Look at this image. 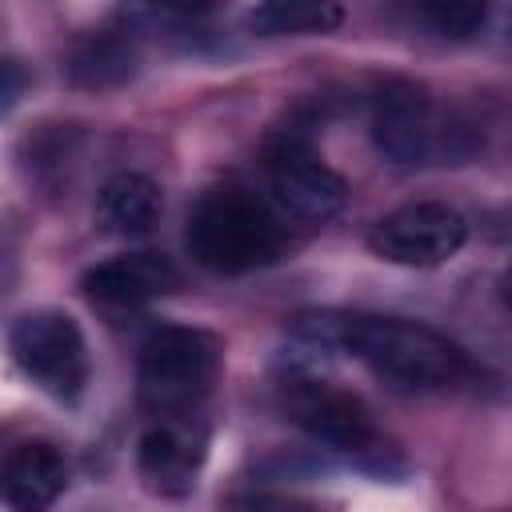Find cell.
Here are the masks:
<instances>
[{
    "label": "cell",
    "instance_id": "obj_11",
    "mask_svg": "<svg viewBox=\"0 0 512 512\" xmlns=\"http://www.w3.org/2000/svg\"><path fill=\"white\" fill-rule=\"evenodd\" d=\"M4 496L24 508V512H40V508H52L68 484V464L64 456L44 444V440H28V444H16L4 460Z\"/></svg>",
    "mask_w": 512,
    "mask_h": 512
},
{
    "label": "cell",
    "instance_id": "obj_13",
    "mask_svg": "<svg viewBox=\"0 0 512 512\" xmlns=\"http://www.w3.org/2000/svg\"><path fill=\"white\" fill-rule=\"evenodd\" d=\"M100 220L120 236H144L164 212L160 188L140 172H120L100 188Z\"/></svg>",
    "mask_w": 512,
    "mask_h": 512
},
{
    "label": "cell",
    "instance_id": "obj_14",
    "mask_svg": "<svg viewBox=\"0 0 512 512\" xmlns=\"http://www.w3.org/2000/svg\"><path fill=\"white\" fill-rule=\"evenodd\" d=\"M244 24L256 36H324L344 24V8L340 0H256Z\"/></svg>",
    "mask_w": 512,
    "mask_h": 512
},
{
    "label": "cell",
    "instance_id": "obj_16",
    "mask_svg": "<svg viewBox=\"0 0 512 512\" xmlns=\"http://www.w3.org/2000/svg\"><path fill=\"white\" fill-rule=\"evenodd\" d=\"M24 88H28V72L16 60H0V112L12 108Z\"/></svg>",
    "mask_w": 512,
    "mask_h": 512
},
{
    "label": "cell",
    "instance_id": "obj_2",
    "mask_svg": "<svg viewBox=\"0 0 512 512\" xmlns=\"http://www.w3.org/2000/svg\"><path fill=\"white\" fill-rule=\"evenodd\" d=\"M188 252L220 276L252 272L284 252V220L248 188H208L188 216Z\"/></svg>",
    "mask_w": 512,
    "mask_h": 512
},
{
    "label": "cell",
    "instance_id": "obj_3",
    "mask_svg": "<svg viewBox=\"0 0 512 512\" xmlns=\"http://www.w3.org/2000/svg\"><path fill=\"white\" fill-rule=\"evenodd\" d=\"M372 136H376V148L404 168L460 164L480 148V136L464 116L424 100L412 88H392L376 100Z\"/></svg>",
    "mask_w": 512,
    "mask_h": 512
},
{
    "label": "cell",
    "instance_id": "obj_12",
    "mask_svg": "<svg viewBox=\"0 0 512 512\" xmlns=\"http://www.w3.org/2000/svg\"><path fill=\"white\" fill-rule=\"evenodd\" d=\"M136 76V44L120 32H92L68 52V80L88 92L120 88Z\"/></svg>",
    "mask_w": 512,
    "mask_h": 512
},
{
    "label": "cell",
    "instance_id": "obj_6",
    "mask_svg": "<svg viewBox=\"0 0 512 512\" xmlns=\"http://www.w3.org/2000/svg\"><path fill=\"white\" fill-rule=\"evenodd\" d=\"M284 412L288 420L308 432L312 440L348 452V456H368L380 448V432L376 420L368 412V404L356 392H344L328 380H312V376H292L284 380Z\"/></svg>",
    "mask_w": 512,
    "mask_h": 512
},
{
    "label": "cell",
    "instance_id": "obj_1",
    "mask_svg": "<svg viewBox=\"0 0 512 512\" xmlns=\"http://www.w3.org/2000/svg\"><path fill=\"white\" fill-rule=\"evenodd\" d=\"M300 328L316 344L348 348L360 364H368L384 384L400 392H436L456 384L464 372L460 348L416 320L352 312V316H312Z\"/></svg>",
    "mask_w": 512,
    "mask_h": 512
},
{
    "label": "cell",
    "instance_id": "obj_8",
    "mask_svg": "<svg viewBox=\"0 0 512 512\" xmlns=\"http://www.w3.org/2000/svg\"><path fill=\"white\" fill-rule=\"evenodd\" d=\"M348 200V184L304 144H280L268 152V204L280 220L328 224Z\"/></svg>",
    "mask_w": 512,
    "mask_h": 512
},
{
    "label": "cell",
    "instance_id": "obj_7",
    "mask_svg": "<svg viewBox=\"0 0 512 512\" xmlns=\"http://www.w3.org/2000/svg\"><path fill=\"white\" fill-rule=\"evenodd\" d=\"M464 240H468V224L452 204L416 200V204H404V208L388 212L384 220H376L368 248L388 264L436 268V264L452 260L464 248Z\"/></svg>",
    "mask_w": 512,
    "mask_h": 512
},
{
    "label": "cell",
    "instance_id": "obj_17",
    "mask_svg": "<svg viewBox=\"0 0 512 512\" xmlns=\"http://www.w3.org/2000/svg\"><path fill=\"white\" fill-rule=\"evenodd\" d=\"M160 8H176V12H200V8H212L216 0H152Z\"/></svg>",
    "mask_w": 512,
    "mask_h": 512
},
{
    "label": "cell",
    "instance_id": "obj_15",
    "mask_svg": "<svg viewBox=\"0 0 512 512\" xmlns=\"http://www.w3.org/2000/svg\"><path fill=\"white\" fill-rule=\"evenodd\" d=\"M416 8L424 12V20L444 32V36H476L488 24V8L492 0H416Z\"/></svg>",
    "mask_w": 512,
    "mask_h": 512
},
{
    "label": "cell",
    "instance_id": "obj_4",
    "mask_svg": "<svg viewBox=\"0 0 512 512\" xmlns=\"http://www.w3.org/2000/svg\"><path fill=\"white\" fill-rule=\"evenodd\" d=\"M220 372L216 336L184 324H164L140 344V396L160 416H184L196 408Z\"/></svg>",
    "mask_w": 512,
    "mask_h": 512
},
{
    "label": "cell",
    "instance_id": "obj_5",
    "mask_svg": "<svg viewBox=\"0 0 512 512\" xmlns=\"http://www.w3.org/2000/svg\"><path fill=\"white\" fill-rule=\"evenodd\" d=\"M8 352L20 372L56 400H72L88 384V344L68 312L40 308L12 324Z\"/></svg>",
    "mask_w": 512,
    "mask_h": 512
},
{
    "label": "cell",
    "instance_id": "obj_9",
    "mask_svg": "<svg viewBox=\"0 0 512 512\" xmlns=\"http://www.w3.org/2000/svg\"><path fill=\"white\" fill-rule=\"evenodd\" d=\"M176 288L180 268L164 252H128L84 272V292L104 308H144Z\"/></svg>",
    "mask_w": 512,
    "mask_h": 512
},
{
    "label": "cell",
    "instance_id": "obj_10",
    "mask_svg": "<svg viewBox=\"0 0 512 512\" xmlns=\"http://www.w3.org/2000/svg\"><path fill=\"white\" fill-rule=\"evenodd\" d=\"M204 460V432L184 420H160L140 436L136 464L140 476L160 492L192 488V476Z\"/></svg>",
    "mask_w": 512,
    "mask_h": 512
}]
</instances>
